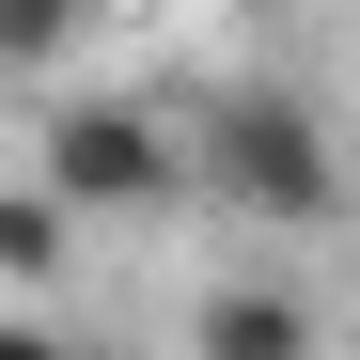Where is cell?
<instances>
[{
  "label": "cell",
  "mask_w": 360,
  "mask_h": 360,
  "mask_svg": "<svg viewBox=\"0 0 360 360\" xmlns=\"http://www.w3.org/2000/svg\"><path fill=\"white\" fill-rule=\"evenodd\" d=\"M0 360H79V329H47V297H0Z\"/></svg>",
  "instance_id": "obj_6"
},
{
  "label": "cell",
  "mask_w": 360,
  "mask_h": 360,
  "mask_svg": "<svg viewBox=\"0 0 360 360\" xmlns=\"http://www.w3.org/2000/svg\"><path fill=\"white\" fill-rule=\"evenodd\" d=\"M204 204L219 219H266V235H329L345 219V141H329V110L297 94V79H219L204 94Z\"/></svg>",
  "instance_id": "obj_1"
},
{
  "label": "cell",
  "mask_w": 360,
  "mask_h": 360,
  "mask_svg": "<svg viewBox=\"0 0 360 360\" xmlns=\"http://www.w3.org/2000/svg\"><path fill=\"white\" fill-rule=\"evenodd\" d=\"M32 172L79 219H172V204H204V157H188V126H172L157 94H47Z\"/></svg>",
  "instance_id": "obj_2"
},
{
  "label": "cell",
  "mask_w": 360,
  "mask_h": 360,
  "mask_svg": "<svg viewBox=\"0 0 360 360\" xmlns=\"http://www.w3.org/2000/svg\"><path fill=\"white\" fill-rule=\"evenodd\" d=\"M63 266H79V204L47 172H16L0 188V297H63Z\"/></svg>",
  "instance_id": "obj_4"
},
{
  "label": "cell",
  "mask_w": 360,
  "mask_h": 360,
  "mask_svg": "<svg viewBox=\"0 0 360 360\" xmlns=\"http://www.w3.org/2000/svg\"><path fill=\"white\" fill-rule=\"evenodd\" d=\"M188 360H329V314L297 282H219L188 314Z\"/></svg>",
  "instance_id": "obj_3"
},
{
  "label": "cell",
  "mask_w": 360,
  "mask_h": 360,
  "mask_svg": "<svg viewBox=\"0 0 360 360\" xmlns=\"http://www.w3.org/2000/svg\"><path fill=\"white\" fill-rule=\"evenodd\" d=\"M94 0H0V63H63Z\"/></svg>",
  "instance_id": "obj_5"
}]
</instances>
